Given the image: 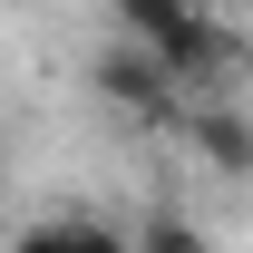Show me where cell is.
Masks as SVG:
<instances>
[{"label": "cell", "instance_id": "2", "mask_svg": "<svg viewBox=\"0 0 253 253\" xmlns=\"http://www.w3.org/2000/svg\"><path fill=\"white\" fill-rule=\"evenodd\" d=\"M175 126H185V146H195V166H205V175H234V185H253V117L234 107V88H205Z\"/></svg>", "mask_w": 253, "mask_h": 253}, {"label": "cell", "instance_id": "5", "mask_svg": "<svg viewBox=\"0 0 253 253\" xmlns=\"http://www.w3.org/2000/svg\"><path fill=\"white\" fill-rule=\"evenodd\" d=\"M0 185H10V146H0Z\"/></svg>", "mask_w": 253, "mask_h": 253}, {"label": "cell", "instance_id": "4", "mask_svg": "<svg viewBox=\"0 0 253 253\" xmlns=\"http://www.w3.org/2000/svg\"><path fill=\"white\" fill-rule=\"evenodd\" d=\"M205 10V0H107V30H126V39H175Z\"/></svg>", "mask_w": 253, "mask_h": 253}, {"label": "cell", "instance_id": "1", "mask_svg": "<svg viewBox=\"0 0 253 253\" xmlns=\"http://www.w3.org/2000/svg\"><path fill=\"white\" fill-rule=\"evenodd\" d=\"M88 88H97V107L126 117V126H175L195 107V88L175 78V59H166L156 39H126V30H107V49L88 59Z\"/></svg>", "mask_w": 253, "mask_h": 253}, {"label": "cell", "instance_id": "3", "mask_svg": "<svg viewBox=\"0 0 253 253\" xmlns=\"http://www.w3.org/2000/svg\"><path fill=\"white\" fill-rule=\"evenodd\" d=\"M156 49L175 59V78H185L195 97H205V88H234V68H244V49H234V30H224L214 10H195L185 30H175V39H156Z\"/></svg>", "mask_w": 253, "mask_h": 253}]
</instances>
